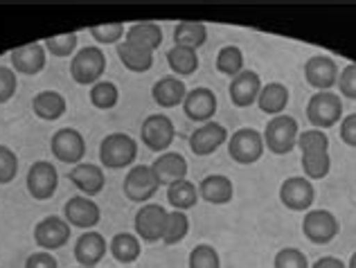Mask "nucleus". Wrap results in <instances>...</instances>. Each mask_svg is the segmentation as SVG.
<instances>
[{"mask_svg": "<svg viewBox=\"0 0 356 268\" xmlns=\"http://www.w3.org/2000/svg\"><path fill=\"white\" fill-rule=\"evenodd\" d=\"M167 215H170V210H165L161 203H145V206L136 212V221H134L136 235L140 242H145V244L163 242Z\"/></svg>", "mask_w": 356, "mask_h": 268, "instance_id": "7", "label": "nucleus"}, {"mask_svg": "<svg viewBox=\"0 0 356 268\" xmlns=\"http://www.w3.org/2000/svg\"><path fill=\"white\" fill-rule=\"evenodd\" d=\"M217 70L226 77H237L239 72H243V52L237 45H223L217 54Z\"/></svg>", "mask_w": 356, "mask_h": 268, "instance_id": "36", "label": "nucleus"}, {"mask_svg": "<svg viewBox=\"0 0 356 268\" xmlns=\"http://www.w3.org/2000/svg\"><path fill=\"white\" fill-rule=\"evenodd\" d=\"M167 203H170L174 210H181V212L192 210L196 203H199V187L187 178L172 183L170 187H167Z\"/></svg>", "mask_w": 356, "mask_h": 268, "instance_id": "31", "label": "nucleus"}, {"mask_svg": "<svg viewBox=\"0 0 356 268\" xmlns=\"http://www.w3.org/2000/svg\"><path fill=\"white\" fill-rule=\"evenodd\" d=\"M149 167H152V171H154L158 187H161V185L170 187L172 183L187 178V160H185V156L178 153V151L161 153L152 165H149Z\"/></svg>", "mask_w": 356, "mask_h": 268, "instance_id": "18", "label": "nucleus"}, {"mask_svg": "<svg viewBox=\"0 0 356 268\" xmlns=\"http://www.w3.org/2000/svg\"><path fill=\"white\" fill-rule=\"evenodd\" d=\"M230 101L237 108H248L252 104H257V97L261 92V79L255 70H243L237 77L230 79Z\"/></svg>", "mask_w": 356, "mask_h": 268, "instance_id": "19", "label": "nucleus"}, {"mask_svg": "<svg viewBox=\"0 0 356 268\" xmlns=\"http://www.w3.org/2000/svg\"><path fill=\"white\" fill-rule=\"evenodd\" d=\"M43 48H45V52H50L52 57H59V59L72 57L74 50H77V34L68 32V34L50 36V39H45Z\"/></svg>", "mask_w": 356, "mask_h": 268, "instance_id": "37", "label": "nucleus"}, {"mask_svg": "<svg viewBox=\"0 0 356 268\" xmlns=\"http://www.w3.org/2000/svg\"><path fill=\"white\" fill-rule=\"evenodd\" d=\"M122 192L124 196L134 203H147L149 199H154V194L158 192V183L152 167L147 165H136V167H129L124 185H122Z\"/></svg>", "mask_w": 356, "mask_h": 268, "instance_id": "12", "label": "nucleus"}, {"mask_svg": "<svg viewBox=\"0 0 356 268\" xmlns=\"http://www.w3.org/2000/svg\"><path fill=\"white\" fill-rule=\"evenodd\" d=\"M176 137V126L170 115L165 113H152L145 117L143 126H140V140L152 151L165 153L172 146Z\"/></svg>", "mask_w": 356, "mask_h": 268, "instance_id": "5", "label": "nucleus"}, {"mask_svg": "<svg viewBox=\"0 0 356 268\" xmlns=\"http://www.w3.org/2000/svg\"><path fill=\"white\" fill-rule=\"evenodd\" d=\"M118 57L122 61V66L131 72H149L154 66V52L131 41L118 43Z\"/></svg>", "mask_w": 356, "mask_h": 268, "instance_id": "25", "label": "nucleus"}, {"mask_svg": "<svg viewBox=\"0 0 356 268\" xmlns=\"http://www.w3.org/2000/svg\"><path fill=\"white\" fill-rule=\"evenodd\" d=\"M217 106H219L217 95H214V92L210 88H205V86L187 90V97L183 101L185 115L196 124L212 122L214 113H217Z\"/></svg>", "mask_w": 356, "mask_h": 268, "instance_id": "15", "label": "nucleus"}, {"mask_svg": "<svg viewBox=\"0 0 356 268\" xmlns=\"http://www.w3.org/2000/svg\"><path fill=\"white\" fill-rule=\"evenodd\" d=\"M138 158V142L129 133H108L99 142V160L106 169H124L131 167Z\"/></svg>", "mask_w": 356, "mask_h": 268, "instance_id": "2", "label": "nucleus"}, {"mask_svg": "<svg viewBox=\"0 0 356 268\" xmlns=\"http://www.w3.org/2000/svg\"><path fill=\"white\" fill-rule=\"evenodd\" d=\"M341 233L339 219L334 217V212L330 210H309L305 212L302 219V235L312 244L325 246L336 239V235Z\"/></svg>", "mask_w": 356, "mask_h": 268, "instance_id": "8", "label": "nucleus"}, {"mask_svg": "<svg viewBox=\"0 0 356 268\" xmlns=\"http://www.w3.org/2000/svg\"><path fill=\"white\" fill-rule=\"evenodd\" d=\"M330 169H332V156H330V151L302 153V171H305V178H309V181L327 178Z\"/></svg>", "mask_w": 356, "mask_h": 268, "instance_id": "34", "label": "nucleus"}, {"mask_svg": "<svg viewBox=\"0 0 356 268\" xmlns=\"http://www.w3.org/2000/svg\"><path fill=\"white\" fill-rule=\"evenodd\" d=\"M152 97L161 108H176L183 106V101L187 97V86L183 79H178L174 75L161 77L152 88Z\"/></svg>", "mask_w": 356, "mask_h": 268, "instance_id": "24", "label": "nucleus"}, {"mask_svg": "<svg viewBox=\"0 0 356 268\" xmlns=\"http://www.w3.org/2000/svg\"><path fill=\"white\" fill-rule=\"evenodd\" d=\"M190 233V219H187L185 212L181 210H172L167 215V224H165V235H163V242L167 246H176L181 244L183 239Z\"/></svg>", "mask_w": 356, "mask_h": 268, "instance_id": "35", "label": "nucleus"}, {"mask_svg": "<svg viewBox=\"0 0 356 268\" xmlns=\"http://www.w3.org/2000/svg\"><path fill=\"white\" fill-rule=\"evenodd\" d=\"M79 268H81V266H79Z\"/></svg>", "mask_w": 356, "mask_h": 268, "instance_id": "49", "label": "nucleus"}, {"mask_svg": "<svg viewBox=\"0 0 356 268\" xmlns=\"http://www.w3.org/2000/svg\"><path fill=\"white\" fill-rule=\"evenodd\" d=\"M196 187H199V199L212 206H226L235 196V185L223 174H210Z\"/></svg>", "mask_w": 356, "mask_h": 268, "instance_id": "23", "label": "nucleus"}, {"mask_svg": "<svg viewBox=\"0 0 356 268\" xmlns=\"http://www.w3.org/2000/svg\"><path fill=\"white\" fill-rule=\"evenodd\" d=\"M124 25L122 23H104V25H95L90 27V36L95 39L99 45H111V43H120L122 36H124Z\"/></svg>", "mask_w": 356, "mask_h": 268, "instance_id": "40", "label": "nucleus"}, {"mask_svg": "<svg viewBox=\"0 0 356 268\" xmlns=\"http://www.w3.org/2000/svg\"><path fill=\"white\" fill-rule=\"evenodd\" d=\"M312 268H348L345 266V262L343 260H339V257H321Z\"/></svg>", "mask_w": 356, "mask_h": 268, "instance_id": "47", "label": "nucleus"}, {"mask_svg": "<svg viewBox=\"0 0 356 268\" xmlns=\"http://www.w3.org/2000/svg\"><path fill=\"white\" fill-rule=\"evenodd\" d=\"M18 174V156L9 146L0 144V185H9Z\"/></svg>", "mask_w": 356, "mask_h": 268, "instance_id": "42", "label": "nucleus"}, {"mask_svg": "<svg viewBox=\"0 0 356 268\" xmlns=\"http://www.w3.org/2000/svg\"><path fill=\"white\" fill-rule=\"evenodd\" d=\"M190 268H221V257L210 244H199L192 248L190 260H187Z\"/></svg>", "mask_w": 356, "mask_h": 268, "instance_id": "39", "label": "nucleus"}, {"mask_svg": "<svg viewBox=\"0 0 356 268\" xmlns=\"http://www.w3.org/2000/svg\"><path fill=\"white\" fill-rule=\"evenodd\" d=\"M108 253L115 257L120 264H134L140 253H143V244H140L138 235L131 233H118L108 244Z\"/></svg>", "mask_w": 356, "mask_h": 268, "instance_id": "30", "label": "nucleus"}, {"mask_svg": "<svg viewBox=\"0 0 356 268\" xmlns=\"http://www.w3.org/2000/svg\"><path fill=\"white\" fill-rule=\"evenodd\" d=\"M264 137L255 128H239L228 137V156L237 165H255L264 156Z\"/></svg>", "mask_w": 356, "mask_h": 268, "instance_id": "6", "label": "nucleus"}, {"mask_svg": "<svg viewBox=\"0 0 356 268\" xmlns=\"http://www.w3.org/2000/svg\"><path fill=\"white\" fill-rule=\"evenodd\" d=\"M316 201L314 183L305 176H291L280 185V203L291 212H309Z\"/></svg>", "mask_w": 356, "mask_h": 268, "instance_id": "9", "label": "nucleus"}, {"mask_svg": "<svg viewBox=\"0 0 356 268\" xmlns=\"http://www.w3.org/2000/svg\"><path fill=\"white\" fill-rule=\"evenodd\" d=\"M345 266H348V268H356V253H354V255L350 257V262L345 264Z\"/></svg>", "mask_w": 356, "mask_h": 268, "instance_id": "48", "label": "nucleus"}, {"mask_svg": "<svg viewBox=\"0 0 356 268\" xmlns=\"http://www.w3.org/2000/svg\"><path fill=\"white\" fill-rule=\"evenodd\" d=\"M50 149L59 162L79 165L83 156H86V140H83V135L77 131V128L65 126V128H59V131L52 135Z\"/></svg>", "mask_w": 356, "mask_h": 268, "instance_id": "10", "label": "nucleus"}, {"mask_svg": "<svg viewBox=\"0 0 356 268\" xmlns=\"http://www.w3.org/2000/svg\"><path fill=\"white\" fill-rule=\"evenodd\" d=\"M307 117L314 124V128H332L343 119V99L339 92L325 90L312 95L307 104Z\"/></svg>", "mask_w": 356, "mask_h": 268, "instance_id": "4", "label": "nucleus"}, {"mask_svg": "<svg viewBox=\"0 0 356 268\" xmlns=\"http://www.w3.org/2000/svg\"><path fill=\"white\" fill-rule=\"evenodd\" d=\"M88 97H90V104L95 106V108H99V110H111V108L118 106L120 90H118V86L113 84V81L102 79V81H97L95 86H90Z\"/></svg>", "mask_w": 356, "mask_h": 268, "instance_id": "33", "label": "nucleus"}, {"mask_svg": "<svg viewBox=\"0 0 356 268\" xmlns=\"http://www.w3.org/2000/svg\"><path fill=\"white\" fill-rule=\"evenodd\" d=\"M27 192L36 201H48L54 196L59 185V174L57 167L48 160H36L30 171H27Z\"/></svg>", "mask_w": 356, "mask_h": 268, "instance_id": "11", "label": "nucleus"}, {"mask_svg": "<svg viewBox=\"0 0 356 268\" xmlns=\"http://www.w3.org/2000/svg\"><path fill=\"white\" fill-rule=\"evenodd\" d=\"M34 242L43 251H59L70 242V224L61 217H45L34 228Z\"/></svg>", "mask_w": 356, "mask_h": 268, "instance_id": "13", "label": "nucleus"}, {"mask_svg": "<svg viewBox=\"0 0 356 268\" xmlns=\"http://www.w3.org/2000/svg\"><path fill=\"white\" fill-rule=\"evenodd\" d=\"M63 219L70 226L81 230H92L102 219V210L88 196H70L63 206Z\"/></svg>", "mask_w": 356, "mask_h": 268, "instance_id": "16", "label": "nucleus"}, {"mask_svg": "<svg viewBox=\"0 0 356 268\" xmlns=\"http://www.w3.org/2000/svg\"><path fill=\"white\" fill-rule=\"evenodd\" d=\"M339 95L348 97V99H356V63H348L341 72H339Z\"/></svg>", "mask_w": 356, "mask_h": 268, "instance_id": "43", "label": "nucleus"}, {"mask_svg": "<svg viewBox=\"0 0 356 268\" xmlns=\"http://www.w3.org/2000/svg\"><path fill=\"white\" fill-rule=\"evenodd\" d=\"M68 104H65V97L57 90H41L39 95H34L32 99V110L39 119H45V122H54L59 119Z\"/></svg>", "mask_w": 356, "mask_h": 268, "instance_id": "27", "label": "nucleus"}, {"mask_svg": "<svg viewBox=\"0 0 356 268\" xmlns=\"http://www.w3.org/2000/svg\"><path fill=\"white\" fill-rule=\"evenodd\" d=\"M298 135H300L298 119L286 113L270 117L266 122L264 133H261V137H264V146L275 156L291 153L298 146Z\"/></svg>", "mask_w": 356, "mask_h": 268, "instance_id": "1", "label": "nucleus"}, {"mask_svg": "<svg viewBox=\"0 0 356 268\" xmlns=\"http://www.w3.org/2000/svg\"><path fill=\"white\" fill-rule=\"evenodd\" d=\"M68 181L88 199L102 194V190H104V185H106L104 169L97 167V165H90V162L74 165V167L68 171Z\"/></svg>", "mask_w": 356, "mask_h": 268, "instance_id": "21", "label": "nucleus"}, {"mask_svg": "<svg viewBox=\"0 0 356 268\" xmlns=\"http://www.w3.org/2000/svg\"><path fill=\"white\" fill-rule=\"evenodd\" d=\"M124 41H131L136 45L156 52L163 43V30L158 23H134L124 34Z\"/></svg>", "mask_w": 356, "mask_h": 268, "instance_id": "29", "label": "nucleus"}, {"mask_svg": "<svg viewBox=\"0 0 356 268\" xmlns=\"http://www.w3.org/2000/svg\"><path fill=\"white\" fill-rule=\"evenodd\" d=\"M25 268H59V264H57V257H52V253L41 251L27 257Z\"/></svg>", "mask_w": 356, "mask_h": 268, "instance_id": "46", "label": "nucleus"}, {"mask_svg": "<svg viewBox=\"0 0 356 268\" xmlns=\"http://www.w3.org/2000/svg\"><path fill=\"white\" fill-rule=\"evenodd\" d=\"M106 72V54L97 45H88L74 52L70 61V77L79 86H95Z\"/></svg>", "mask_w": 356, "mask_h": 268, "instance_id": "3", "label": "nucleus"}, {"mask_svg": "<svg viewBox=\"0 0 356 268\" xmlns=\"http://www.w3.org/2000/svg\"><path fill=\"white\" fill-rule=\"evenodd\" d=\"M289 88L284 84H280V81H270V84L261 86V92L257 97V106L261 113H266L270 117L275 115H282L286 106H289Z\"/></svg>", "mask_w": 356, "mask_h": 268, "instance_id": "26", "label": "nucleus"}, {"mask_svg": "<svg viewBox=\"0 0 356 268\" xmlns=\"http://www.w3.org/2000/svg\"><path fill=\"white\" fill-rule=\"evenodd\" d=\"M273 268H312V266H309L307 255L300 251V248L289 246V248H282V251L275 255Z\"/></svg>", "mask_w": 356, "mask_h": 268, "instance_id": "41", "label": "nucleus"}, {"mask_svg": "<svg viewBox=\"0 0 356 268\" xmlns=\"http://www.w3.org/2000/svg\"><path fill=\"white\" fill-rule=\"evenodd\" d=\"M16 88H18L16 72L12 68L0 66V104H7L16 95Z\"/></svg>", "mask_w": 356, "mask_h": 268, "instance_id": "44", "label": "nucleus"}, {"mask_svg": "<svg viewBox=\"0 0 356 268\" xmlns=\"http://www.w3.org/2000/svg\"><path fill=\"white\" fill-rule=\"evenodd\" d=\"M174 45H185V48L199 50L201 45L208 41V27L199 21H183L176 25L174 30Z\"/></svg>", "mask_w": 356, "mask_h": 268, "instance_id": "32", "label": "nucleus"}, {"mask_svg": "<svg viewBox=\"0 0 356 268\" xmlns=\"http://www.w3.org/2000/svg\"><path fill=\"white\" fill-rule=\"evenodd\" d=\"M341 140L348 144V146H354L356 149V113H350L341 119Z\"/></svg>", "mask_w": 356, "mask_h": 268, "instance_id": "45", "label": "nucleus"}, {"mask_svg": "<svg viewBox=\"0 0 356 268\" xmlns=\"http://www.w3.org/2000/svg\"><path fill=\"white\" fill-rule=\"evenodd\" d=\"M298 149L302 153L314 151H330V135L321 128H309V131H300L298 135Z\"/></svg>", "mask_w": 356, "mask_h": 268, "instance_id": "38", "label": "nucleus"}, {"mask_svg": "<svg viewBox=\"0 0 356 268\" xmlns=\"http://www.w3.org/2000/svg\"><path fill=\"white\" fill-rule=\"evenodd\" d=\"M106 251H108L106 239L99 233H95V230H88V233H83L77 239V244H74V260L79 262L81 268H95L104 260Z\"/></svg>", "mask_w": 356, "mask_h": 268, "instance_id": "22", "label": "nucleus"}, {"mask_svg": "<svg viewBox=\"0 0 356 268\" xmlns=\"http://www.w3.org/2000/svg\"><path fill=\"white\" fill-rule=\"evenodd\" d=\"M167 63H170L174 77H190L199 70V54L192 48H185V45H174L167 52Z\"/></svg>", "mask_w": 356, "mask_h": 268, "instance_id": "28", "label": "nucleus"}, {"mask_svg": "<svg viewBox=\"0 0 356 268\" xmlns=\"http://www.w3.org/2000/svg\"><path fill=\"white\" fill-rule=\"evenodd\" d=\"M9 61H12V68L18 75H39L45 68V61H48V52H45L43 43H27L12 50Z\"/></svg>", "mask_w": 356, "mask_h": 268, "instance_id": "20", "label": "nucleus"}, {"mask_svg": "<svg viewBox=\"0 0 356 268\" xmlns=\"http://www.w3.org/2000/svg\"><path fill=\"white\" fill-rule=\"evenodd\" d=\"M228 131L219 122H205L190 135V149L194 156H210L219 149L221 144H228Z\"/></svg>", "mask_w": 356, "mask_h": 268, "instance_id": "17", "label": "nucleus"}, {"mask_svg": "<svg viewBox=\"0 0 356 268\" xmlns=\"http://www.w3.org/2000/svg\"><path fill=\"white\" fill-rule=\"evenodd\" d=\"M339 72L341 70L336 61L332 57H325V54H316L305 63V79L309 86L316 88V92L332 90L339 81Z\"/></svg>", "mask_w": 356, "mask_h": 268, "instance_id": "14", "label": "nucleus"}]
</instances>
